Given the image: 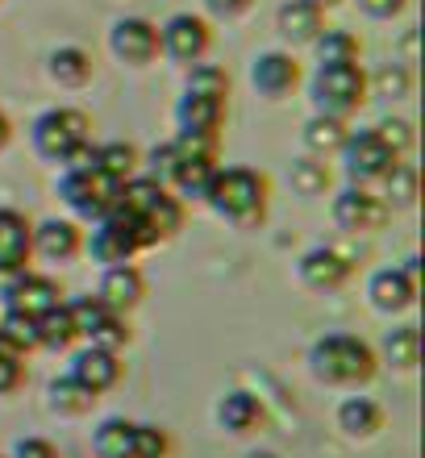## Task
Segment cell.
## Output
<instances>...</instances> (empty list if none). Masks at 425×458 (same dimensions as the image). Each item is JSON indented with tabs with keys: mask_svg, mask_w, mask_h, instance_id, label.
Segmentation results:
<instances>
[{
	"mask_svg": "<svg viewBox=\"0 0 425 458\" xmlns=\"http://www.w3.org/2000/svg\"><path fill=\"white\" fill-rule=\"evenodd\" d=\"M92 167L122 188L125 180H134L142 171V150L125 138H109V142H92Z\"/></svg>",
	"mask_w": 425,
	"mask_h": 458,
	"instance_id": "cell-26",
	"label": "cell"
},
{
	"mask_svg": "<svg viewBox=\"0 0 425 458\" xmlns=\"http://www.w3.org/2000/svg\"><path fill=\"white\" fill-rule=\"evenodd\" d=\"M384 404L371 396H342L338 400V409H334V425H338L342 434L351 437V442H371V437L384 429Z\"/></svg>",
	"mask_w": 425,
	"mask_h": 458,
	"instance_id": "cell-25",
	"label": "cell"
},
{
	"mask_svg": "<svg viewBox=\"0 0 425 458\" xmlns=\"http://www.w3.org/2000/svg\"><path fill=\"white\" fill-rule=\"evenodd\" d=\"M0 458H4V454H0Z\"/></svg>",
	"mask_w": 425,
	"mask_h": 458,
	"instance_id": "cell-47",
	"label": "cell"
},
{
	"mask_svg": "<svg viewBox=\"0 0 425 458\" xmlns=\"http://www.w3.org/2000/svg\"><path fill=\"white\" fill-rule=\"evenodd\" d=\"M309 4H317V9H326V13H329L334 4H342V0H309Z\"/></svg>",
	"mask_w": 425,
	"mask_h": 458,
	"instance_id": "cell-45",
	"label": "cell"
},
{
	"mask_svg": "<svg viewBox=\"0 0 425 458\" xmlns=\"http://www.w3.org/2000/svg\"><path fill=\"white\" fill-rule=\"evenodd\" d=\"M200 205L234 229H259L271 208V180L255 167H217Z\"/></svg>",
	"mask_w": 425,
	"mask_h": 458,
	"instance_id": "cell-2",
	"label": "cell"
},
{
	"mask_svg": "<svg viewBox=\"0 0 425 458\" xmlns=\"http://www.w3.org/2000/svg\"><path fill=\"white\" fill-rule=\"evenodd\" d=\"M213 421H217L221 434L251 437V434H259V429L268 425V409H263V400H259L255 392H246V387H230V392H221L217 404H213Z\"/></svg>",
	"mask_w": 425,
	"mask_h": 458,
	"instance_id": "cell-21",
	"label": "cell"
},
{
	"mask_svg": "<svg viewBox=\"0 0 425 458\" xmlns=\"http://www.w3.org/2000/svg\"><path fill=\"white\" fill-rule=\"evenodd\" d=\"M117 205L138 217V225L150 238V250L171 238H180L183 221H188V205H183L180 196L171 192V188H163L158 180H150V175H142V171L117 188Z\"/></svg>",
	"mask_w": 425,
	"mask_h": 458,
	"instance_id": "cell-4",
	"label": "cell"
},
{
	"mask_svg": "<svg viewBox=\"0 0 425 458\" xmlns=\"http://www.w3.org/2000/svg\"><path fill=\"white\" fill-rule=\"evenodd\" d=\"M225 117H230V97H208V92H192V88H180L175 109H171L175 133H221Z\"/></svg>",
	"mask_w": 425,
	"mask_h": 458,
	"instance_id": "cell-18",
	"label": "cell"
},
{
	"mask_svg": "<svg viewBox=\"0 0 425 458\" xmlns=\"http://www.w3.org/2000/svg\"><path fill=\"white\" fill-rule=\"evenodd\" d=\"M329 217H334V225H338L342 233H351V238H376V233L388 229L392 208L384 205V196H379L376 188H354V183H346V188L334 192V200H329Z\"/></svg>",
	"mask_w": 425,
	"mask_h": 458,
	"instance_id": "cell-9",
	"label": "cell"
},
{
	"mask_svg": "<svg viewBox=\"0 0 425 458\" xmlns=\"http://www.w3.org/2000/svg\"><path fill=\"white\" fill-rule=\"evenodd\" d=\"M4 458H59V446H55L50 437L30 434V437H17V442H13V450Z\"/></svg>",
	"mask_w": 425,
	"mask_h": 458,
	"instance_id": "cell-40",
	"label": "cell"
},
{
	"mask_svg": "<svg viewBox=\"0 0 425 458\" xmlns=\"http://www.w3.org/2000/svg\"><path fill=\"white\" fill-rule=\"evenodd\" d=\"M134 437H138V421L125 417H105L92 429V454L97 458H134Z\"/></svg>",
	"mask_w": 425,
	"mask_h": 458,
	"instance_id": "cell-29",
	"label": "cell"
},
{
	"mask_svg": "<svg viewBox=\"0 0 425 458\" xmlns=\"http://www.w3.org/2000/svg\"><path fill=\"white\" fill-rule=\"evenodd\" d=\"M246 458H280L276 450H255V454H246Z\"/></svg>",
	"mask_w": 425,
	"mask_h": 458,
	"instance_id": "cell-46",
	"label": "cell"
},
{
	"mask_svg": "<svg viewBox=\"0 0 425 458\" xmlns=\"http://www.w3.org/2000/svg\"><path fill=\"white\" fill-rule=\"evenodd\" d=\"M367 304L379 317H401L417 304V288L396 271V267H379L367 276Z\"/></svg>",
	"mask_w": 425,
	"mask_h": 458,
	"instance_id": "cell-23",
	"label": "cell"
},
{
	"mask_svg": "<svg viewBox=\"0 0 425 458\" xmlns=\"http://www.w3.org/2000/svg\"><path fill=\"white\" fill-rule=\"evenodd\" d=\"M142 250H150V238L134 213H125L122 205H113L105 217L92 221V229H84V254L97 267L134 263Z\"/></svg>",
	"mask_w": 425,
	"mask_h": 458,
	"instance_id": "cell-6",
	"label": "cell"
},
{
	"mask_svg": "<svg viewBox=\"0 0 425 458\" xmlns=\"http://www.w3.org/2000/svg\"><path fill=\"white\" fill-rule=\"evenodd\" d=\"M92 404H97V396H92L88 387L75 384L72 375H59V379H50V384H47V409L55 412V417L75 421V417H88V412H92Z\"/></svg>",
	"mask_w": 425,
	"mask_h": 458,
	"instance_id": "cell-30",
	"label": "cell"
},
{
	"mask_svg": "<svg viewBox=\"0 0 425 458\" xmlns=\"http://www.w3.org/2000/svg\"><path fill=\"white\" fill-rule=\"evenodd\" d=\"M354 4H359V13L371 17V21H392V17H401V13L409 9V0H354Z\"/></svg>",
	"mask_w": 425,
	"mask_h": 458,
	"instance_id": "cell-42",
	"label": "cell"
},
{
	"mask_svg": "<svg viewBox=\"0 0 425 458\" xmlns=\"http://www.w3.org/2000/svg\"><path fill=\"white\" fill-rule=\"evenodd\" d=\"M213 50V21L205 13H171L158 25V59L175 63V67H192L205 63Z\"/></svg>",
	"mask_w": 425,
	"mask_h": 458,
	"instance_id": "cell-8",
	"label": "cell"
},
{
	"mask_svg": "<svg viewBox=\"0 0 425 458\" xmlns=\"http://www.w3.org/2000/svg\"><path fill=\"white\" fill-rule=\"evenodd\" d=\"M92 75H97V63L88 55L84 47H75V42H63L47 55V80L63 92H80V88L92 84Z\"/></svg>",
	"mask_w": 425,
	"mask_h": 458,
	"instance_id": "cell-24",
	"label": "cell"
},
{
	"mask_svg": "<svg viewBox=\"0 0 425 458\" xmlns=\"http://www.w3.org/2000/svg\"><path fill=\"white\" fill-rule=\"evenodd\" d=\"M304 367L321 387H346V392H359L379 375V354L376 346L359 334H321V338L309 342V354H304Z\"/></svg>",
	"mask_w": 425,
	"mask_h": 458,
	"instance_id": "cell-1",
	"label": "cell"
},
{
	"mask_svg": "<svg viewBox=\"0 0 425 458\" xmlns=\"http://www.w3.org/2000/svg\"><path fill=\"white\" fill-rule=\"evenodd\" d=\"M271 25H276L284 50H301V47H313L317 34L329 21H326V9H317L309 0H284L280 9H276V17H271Z\"/></svg>",
	"mask_w": 425,
	"mask_h": 458,
	"instance_id": "cell-22",
	"label": "cell"
},
{
	"mask_svg": "<svg viewBox=\"0 0 425 458\" xmlns=\"http://www.w3.org/2000/svg\"><path fill=\"white\" fill-rule=\"evenodd\" d=\"M351 276H354V263L338 246H309L296 259V279L309 292H338L351 284Z\"/></svg>",
	"mask_w": 425,
	"mask_h": 458,
	"instance_id": "cell-16",
	"label": "cell"
},
{
	"mask_svg": "<svg viewBox=\"0 0 425 458\" xmlns=\"http://www.w3.org/2000/svg\"><path fill=\"white\" fill-rule=\"evenodd\" d=\"M255 0H200V9H205L208 21H238L242 13H251Z\"/></svg>",
	"mask_w": 425,
	"mask_h": 458,
	"instance_id": "cell-41",
	"label": "cell"
},
{
	"mask_svg": "<svg viewBox=\"0 0 425 458\" xmlns=\"http://www.w3.org/2000/svg\"><path fill=\"white\" fill-rule=\"evenodd\" d=\"M34 329H38V350H50V354H67V350L80 342L75 321H72V313H67V301L55 304L50 313L38 317Z\"/></svg>",
	"mask_w": 425,
	"mask_h": 458,
	"instance_id": "cell-31",
	"label": "cell"
},
{
	"mask_svg": "<svg viewBox=\"0 0 425 458\" xmlns=\"http://www.w3.org/2000/svg\"><path fill=\"white\" fill-rule=\"evenodd\" d=\"M376 192L384 196V205L396 213V208H413L417 196H421V180H417V167L413 163H392V171L384 175V180L376 183Z\"/></svg>",
	"mask_w": 425,
	"mask_h": 458,
	"instance_id": "cell-32",
	"label": "cell"
},
{
	"mask_svg": "<svg viewBox=\"0 0 425 458\" xmlns=\"http://www.w3.org/2000/svg\"><path fill=\"white\" fill-rule=\"evenodd\" d=\"M175 167H180V155H175V146H171V138H167V142H155L150 150H142V175L158 180L163 188L171 183Z\"/></svg>",
	"mask_w": 425,
	"mask_h": 458,
	"instance_id": "cell-38",
	"label": "cell"
},
{
	"mask_svg": "<svg viewBox=\"0 0 425 458\" xmlns=\"http://www.w3.org/2000/svg\"><path fill=\"white\" fill-rule=\"evenodd\" d=\"M55 304H63V288H59V279L47 276V271L25 267L17 276L0 279V313H17V317L38 321V317L50 313Z\"/></svg>",
	"mask_w": 425,
	"mask_h": 458,
	"instance_id": "cell-12",
	"label": "cell"
},
{
	"mask_svg": "<svg viewBox=\"0 0 425 458\" xmlns=\"http://www.w3.org/2000/svg\"><path fill=\"white\" fill-rule=\"evenodd\" d=\"M304 92L309 105L321 117L354 121L367 100V67L363 63H317L313 72L304 75Z\"/></svg>",
	"mask_w": 425,
	"mask_h": 458,
	"instance_id": "cell-5",
	"label": "cell"
},
{
	"mask_svg": "<svg viewBox=\"0 0 425 458\" xmlns=\"http://www.w3.org/2000/svg\"><path fill=\"white\" fill-rule=\"evenodd\" d=\"M30 146L50 167H72L92 155V117L75 105H50L30 121Z\"/></svg>",
	"mask_w": 425,
	"mask_h": 458,
	"instance_id": "cell-3",
	"label": "cell"
},
{
	"mask_svg": "<svg viewBox=\"0 0 425 458\" xmlns=\"http://www.w3.org/2000/svg\"><path fill=\"white\" fill-rule=\"evenodd\" d=\"M13 142V121H9V113L0 109V150Z\"/></svg>",
	"mask_w": 425,
	"mask_h": 458,
	"instance_id": "cell-44",
	"label": "cell"
},
{
	"mask_svg": "<svg viewBox=\"0 0 425 458\" xmlns=\"http://www.w3.org/2000/svg\"><path fill=\"white\" fill-rule=\"evenodd\" d=\"M84 254V225L75 217H42L34 221V259L67 267Z\"/></svg>",
	"mask_w": 425,
	"mask_h": 458,
	"instance_id": "cell-17",
	"label": "cell"
},
{
	"mask_svg": "<svg viewBox=\"0 0 425 458\" xmlns=\"http://www.w3.org/2000/svg\"><path fill=\"white\" fill-rule=\"evenodd\" d=\"M80 387H88L92 396H109L113 387H122L125 379V359L117 350H100V346H80L72 350V367H67Z\"/></svg>",
	"mask_w": 425,
	"mask_h": 458,
	"instance_id": "cell-15",
	"label": "cell"
},
{
	"mask_svg": "<svg viewBox=\"0 0 425 458\" xmlns=\"http://www.w3.org/2000/svg\"><path fill=\"white\" fill-rule=\"evenodd\" d=\"M379 362H388L396 371H413L421 362V329L417 326H392L376 346Z\"/></svg>",
	"mask_w": 425,
	"mask_h": 458,
	"instance_id": "cell-28",
	"label": "cell"
},
{
	"mask_svg": "<svg viewBox=\"0 0 425 458\" xmlns=\"http://www.w3.org/2000/svg\"><path fill=\"white\" fill-rule=\"evenodd\" d=\"M34 267V221L21 208L0 205V279Z\"/></svg>",
	"mask_w": 425,
	"mask_h": 458,
	"instance_id": "cell-19",
	"label": "cell"
},
{
	"mask_svg": "<svg viewBox=\"0 0 425 458\" xmlns=\"http://www.w3.org/2000/svg\"><path fill=\"white\" fill-rule=\"evenodd\" d=\"M396 271H401V276L409 279V284H413L417 292H421V254H409V259H404V263L396 267Z\"/></svg>",
	"mask_w": 425,
	"mask_h": 458,
	"instance_id": "cell-43",
	"label": "cell"
},
{
	"mask_svg": "<svg viewBox=\"0 0 425 458\" xmlns=\"http://www.w3.org/2000/svg\"><path fill=\"white\" fill-rule=\"evenodd\" d=\"M67 313H72L75 321V334H80V342L84 346H100V350H117L122 354L125 346H130V321L117 313H109L105 304L88 292V296H75V301H67Z\"/></svg>",
	"mask_w": 425,
	"mask_h": 458,
	"instance_id": "cell-13",
	"label": "cell"
},
{
	"mask_svg": "<svg viewBox=\"0 0 425 458\" xmlns=\"http://www.w3.org/2000/svg\"><path fill=\"white\" fill-rule=\"evenodd\" d=\"M288 180H292V192L296 196H326L329 192V167H326V158H317V155H301V158H292V171H288Z\"/></svg>",
	"mask_w": 425,
	"mask_h": 458,
	"instance_id": "cell-34",
	"label": "cell"
},
{
	"mask_svg": "<svg viewBox=\"0 0 425 458\" xmlns=\"http://www.w3.org/2000/svg\"><path fill=\"white\" fill-rule=\"evenodd\" d=\"M346 133H351V121H338V117H321V113H309V121L301 125V146H304V155L329 158V155H338V150H342Z\"/></svg>",
	"mask_w": 425,
	"mask_h": 458,
	"instance_id": "cell-27",
	"label": "cell"
},
{
	"mask_svg": "<svg viewBox=\"0 0 425 458\" xmlns=\"http://www.w3.org/2000/svg\"><path fill=\"white\" fill-rule=\"evenodd\" d=\"M371 130L379 133V142L388 146L396 158H409L413 155V146H417V130H413V121H404V117H379Z\"/></svg>",
	"mask_w": 425,
	"mask_h": 458,
	"instance_id": "cell-37",
	"label": "cell"
},
{
	"mask_svg": "<svg viewBox=\"0 0 425 458\" xmlns=\"http://www.w3.org/2000/svg\"><path fill=\"white\" fill-rule=\"evenodd\" d=\"M338 163H342V180L346 183H354V188H376L392 171V163H401V158L392 155L388 146L379 142V133L367 125V130L346 133V142H342V150H338Z\"/></svg>",
	"mask_w": 425,
	"mask_h": 458,
	"instance_id": "cell-10",
	"label": "cell"
},
{
	"mask_svg": "<svg viewBox=\"0 0 425 458\" xmlns=\"http://www.w3.org/2000/svg\"><path fill=\"white\" fill-rule=\"evenodd\" d=\"M171 454V434L163 425L138 421V437H134V458H167Z\"/></svg>",
	"mask_w": 425,
	"mask_h": 458,
	"instance_id": "cell-39",
	"label": "cell"
},
{
	"mask_svg": "<svg viewBox=\"0 0 425 458\" xmlns=\"http://www.w3.org/2000/svg\"><path fill=\"white\" fill-rule=\"evenodd\" d=\"M109 313L117 317H130L138 304L146 301V276L138 271L134 263H117V267H100V279H97V292H92Z\"/></svg>",
	"mask_w": 425,
	"mask_h": 458,
	"instance_id": "cell-20",
	"label": "cell"
},
{
	"mask_svg": "<svg viewBox=\"0 0 425 458\" xmlns=\"http://www.w3.org/2000/svg\"><path fill=\"white\" fill-rule=\"evenodd\" d=\"M55 192H59L67 217H75L80 225H92V221L105 217V213L117 205V183L105 180V175L92 167V155L72 163V167H59Z\"/></svg>",
	"mask_w": 425,
	"mask_h": 458,
	"instance_id": "cell-7",
	"label": "cell"
},
{
	"mask_svg": "<svg viewBox=\"0 0 425 458\" xmlns=\"http://www.w3.org/2000/svg\"><path fill=\"white\" fill-rule=\"evenodd\" d=\"M309 50H313L317 63H363V42H359V34H354V30H338V25H326Z\"/></svg>",
	"mask_w": 425,
	"mask_h": 458,
	"instance_id": "cell-33",
	"label": "cell"
},
{
	"mask_svg": "<svg viewBox=\"0 0 425 458\" xmlns=\"http://www.w3.org/2000/svg\"><path fill=\"white\" fill-rule=\"evenodd\" d=\"M413 92V72L401 67V63H392L384 72H367V97H384V100H401Z\"/></svg>",
	"mask_w": 425,
	"mask_h": 458,
	"instance_id": "cell-36",
	"label": "cell"
},
{
	"mask_svg": "<svg viewBox=\"0 0 425 458\" xmlns=\"http://www.w3.org/2000/svg\"><path fill=\"white\" fill-rule=\"evenodd\" d=\"M246 80H251V88H255V97L280 105V100H288L292 92L304 84V67L292 50L271 47V50H259L255 59H251Z\"/></svg>",
	"mask_w": 425,
	"mask_h": 458,
	"instance_id": "cell-14",
	"label": "cell"
},
{
	"mask_svg": "<svg viewBox=\"0 0 425 458\" xmlns=\"http://www.w3.org/2000/svg\"><path fill=\"white\" fill-rule=\"evenodd\" d=\"M105 47L122 67L130 72H146L158 63V21L142 17V13H125V17H113L109 34H105Z\"/></svg>",
	"mask_w": 425,
	"mask_h": 458,
	"instance_id": "cell-11",
	"label": "cell"
},
{
	"mask_svg": "<svg viewBox=\"0 0 425 458\" xmlns=\"http://www.w3.org/2000/svg\"><path fill=\"white\" fill-rule=\"evenodd\" d=\"M25 354L17 342H9L4 334H0V396H17L25 387V379H30V367H25Z\"/></svg>",
	"mask_w": 425,
	"mask_h": 458,
	"instance_id": "cell-35",
	"label": "cell"
}]
</instances>
